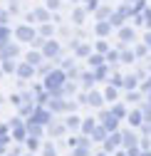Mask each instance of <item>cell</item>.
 <instances>
[{
	"instance_id": "obj_1",
	"label": "cell",
	"mask_w": 151,
	"mask_h": 156,
	"mask_svg": "<svg viewBox=\"0 0 151 156\" xmlns=\"http://www.w3.org/2000/svg\"><path fill=\"white\" fill-rule=\"evenodd\" d=\"M121 37H124V40H131V37H134V32H131V30H124Z\"/></svg>"
},
{
	"instance_id": "obj_2",
	"label": "cell",
	"mask_w": 151,
	"mask_h": 156,
	"mask_svg": "<svg viewBox=\"0 0 151 156\" xmlns=\"http://www.w3.org/2000/svg\"><path fill=\"white\" fill-rule=\"evenodd\" d=\"M146 25H149V27H151V10H149V12H146Z\"/></svg>"
}]
</instances>
